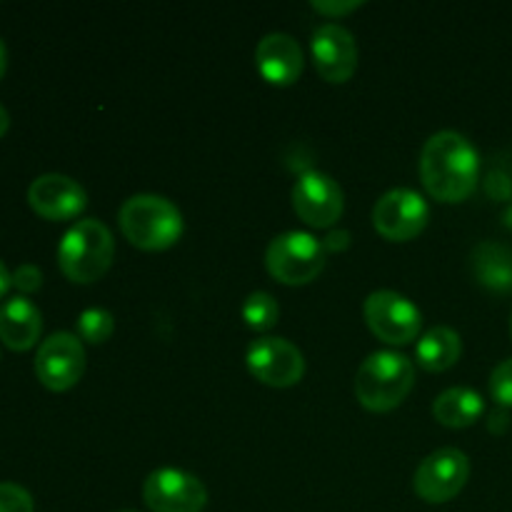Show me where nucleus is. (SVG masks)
Here are the masks:
<instances>
[{"label": "nucleus", "instance_id": "obj_1", "mask_svg": "<svg viewBox=\"0 0 512 512\" xmlns=\"http://www.w3.org/2000/svg\"><path fill=\"white\" fill-rule=\"evenodd\" d=\"M480 155L465 135L440 130L430 135L420 153V178L440 203H463L478 188Z\"/></svg>", "mask_w": 512, "mask_h": 512}, {"label": "nucleus", "instance_id": "obj_2", "mask_svg": "<svg viewBox=\"0 0 512 512\" xmlns=\"http://www.w3.org/2000/svg\"><path fill=\"white\" fill-rule=\"evenodd\" d=\"M120 230L140 250H168L183 235V213L163 195L140 193L125 200L118 213Z\"/></svg>", "mask_w": 512, "mask_h": 512}, {"label": "nucleus", "instance_id": "obj_3", "mask_svg": "<svg viewBox=\"0 0 512 512\" xmlns=\"http://www.w3.org/2000/svg\"><path fill=\"white\" fill-rule=\"evenodd\" d=\"M115 258L113 233L98 218L78 220L58 245V265L70 283L90 285L103 278Z\"/></svg>", "mask_w": 512, "mask_h": 512}, {"label": "nucleus", "instance_id": "obj_4", "mask_svg": "<svg viewBox=\"0 0 512 512\" xmlns=\"http://www.w3.org/2000/svg\"><path fill=\"white\" fill-rule=\"evenodd\" d=\"M415 385V368L403 353L378 350L368 355L355 375V398L365 410L390 413L410 395Z\"/></svg>", "mask_w": 512, "mask_h": 512}, {"label": "nucleus", "instance_id": "obj_5", "mask_svg": "<svg viewBox=\"0 0 512 512\" xmlns=\"http://www.w3.org/2000/svg\"><path fill=\"white\" fill-rule=\"evenodd\" d=\"M325 245L305 230H288L270 240L265 250V268L283 285H305L325 268Z\"/></svg>", "mask_w": 512, "mask_h": 512}, {"label": "nucleus", "instance_id": "obj_6", "mask_svg": "<svg viewBox=\"0 0 512 512\" xmlns=\"http://www.w3.org/2000/svg\"><path fill=\"white\" fill-rule=\"evenodd\" d=\"M365 323L375 338L388 345H408L418 338L423 328V315L418 305L395 290H375L365 300Z\"/></svg>", "mask_w": 512, "mask_h": 512}, {"label": "nucleus", "instance_id": "obj_7", "mask_svg": "<svg viewBox=\"0 0 512 512\" xmlns=\"http://www.w3.org/2000/svg\"><path fill=\"white\" fill-rule=\"evenodd\" d=\"M430 220V205L418 190H388L373 208V225L390 243H408L418 238Z\"/></svg>", "mask_w": 512, "mask_h": 512}, {"label": "nucleus", "instance_id": "obj_8", "mask_svg": "<svg viewBox=\"0 0 512 512\" xmlns=\"http://www.w3.org/2000/svg\"><path fill=\"white\" fill-rule=\"evenodd\" d=\"M143 500L153 512H203L208 490L188 470L158 468L145 478Z\"/></svg>", "mask_w": 512, "mask_h": 512}, {"label": "nucleus", "instance_id": "obj_9", "mask_svg": "<svg viewBox=\"0 0 512 512\" xmlns=\"http://www.w3.org/2000/svg\"><path fill=\"white\" fill-rule=\"evenodd\" d=\"M470 478V460L458 448H440L418 465L413 488L425 503H448Z\"/></svg>", "mask_w": 512, "mask_h": 512}, {"label": "nucleus", "instance_id": "obj_10", "mask_svg": "<svg viewBox=\"0 0 512 512\" xmlns=\"http://www.w3.org/2000/svg\"><path fill=\"white\" fill-rule=\"evenodd\" d=\"M85 373L83 340L73 333H53L35 355V375L53 393H65L80 383Z\"/></svg>", "mask_w": 512, "mask_h": 512}, {"label": "nucleus", "instance_id": "obj_11", "mask_svg": "<svg viewBox=\"0 0 512 512\" xmlns=\"http://www.w3.org/2000/svg\"><path fill=\"white\" fill-rule=\"evenodd\" d=\"M245 363L255 380L270 388H293L305 375V358L285 338H258L250 343Z\"/></svg>", "mask_w": 512, "mask_h": 512}, {"label": "nucleus", "instance_id": "obj_12", "mask_svg": "<svg viewBox=\"0 0 512 512\" xmlns=\"http://www.w3.org/2000/svg\"><path fill=\"white\" fill-rule=\"evenodd\" d=\"M293 208L310 228H330L343 215V188L320 170H305L293 185Z\"/></svg>", "mask_w": 512, "mask_h": 512}, {"label": "nucleus", "instance_id": "obj_13", "mask_svg": "<svg viewBox=\"0 0 512 512\" xmlns=\"http://www.w3.org/2000/svg\"><path fill=\"white\" fill-rule=\"evenodd\" d=\"M315 70L328 83H348L358 68V43L355 35L340 23L320 25L310 40Z\"/></svg>", "mask_w": 512, "mask_h": 512}, {"label": "nucleus", "instance_id": "obj_14", "mask_svg": "<svg viewBox=\"0 0 512 512\" xmlns=\"http://www.w3.org/2000/svg\"><path fill=\"white\" fill-rule=\"evenodd\" d=\"M28 205L45 220H73L88 205V193L78 180L63 173H45L30 183Z\"/></svg>", "mask_w": 512, "mask_h": 512}, {"label": "nucleus", "instance_id": "obj_15", "mask_svg": "<svg viewBox=\"0 0 512 512\" xmlns=\"http://www.w3.org/2000/svg\"><path fill=\"white\" fill-rule=\"evenodd\" d=\"M258 73L270 85H293L303 73V48L288 33H268L255 48Z\"/></svg>", "mask_w": 512, "mask_h": 512}, {"label": "nucleus", "instance_id": "obj_16", "mask_svg": "<svg viewBox=\"0 0 512 512\" xmlns=\"http://www.w3.org/2000/svg\"><path fill=\"white\" fill-rule=\"evenodd\" d=\"M43 333V315L23 295L8 298L0 305V340L15 353L30 350Z\"/></svg>", "mask_w": 512, "mask_h": 512}, {"label": "nucleus", "instance_id": "obj_17", "mask_svg": "<svg viewBox=\"0 0 512 512\" xmlns=\"http://www.w3.org/2000/svg\"><path fill=\"white\" fill-rule=\"evenodd\" d=\"M470 268L475 280L493 293H512V248L495 240L475 245L470 255Z\"/></svg>", "mask_w": 512, "mask_h": 512}, {"label": "nucleus", "instance_id": "obj_18", "mask_svg": "<svg viewBox=\"0 0 512 512\" xmlns=\"http://www.w3.org/2000/svg\"><path fill=\"white\" fill-rule=\"evenodd\" d=\"M485 413V400L473 388H448L433 403V415L445 428H470Z\"/></svg>", "mask_w": 512, "mask_h": 512}, {"label": "nucleus", "instance_id": "obj_19", "mask_svg": "<svg viewBox=\"0 0 512 512\" xmlns=\"http://www.w3.org/2000/svg\"><path fill=\"white\" fill-rule=\"evenodd\" d=\"M460 355H463V340L448 325L430 328L418 340V348H415L418 365L428 370V373H443V370L453 368L460 360Z\"/></svg>", "mask_w": 512, "mask_h": 512}, {"label": "nucleus", "instance_id": "obj_20", "mask_svg": "<svg viewBox=\"0 0 512 512\" xmlns=\"http://www.w3.org/2000/svg\"><path fill=\"white\" fill-rule=\"evenodd\" d=\"M240 313H243V320L248 323V328L258 330V333H265V330H270L275 323H278L280 305L270 293H265V290H255V293H250L248 298H245Z\"/></svg>", "mask_w": 512, "mask_h": 512}, {"label": "nucleus", "instance_id": "obj_21", "mask_svg": "<svg viewBox=\"0 0 512 512\" xmlns=\"http://www.w3.org/2000/svg\"><path fill=\"white\" fill-rule=\"evenodd\" d=\"M115 318L105 308H88L78 315V338L85 343L100 345L113 335Z\"/></svg>", "mask_w": 512, "mask_h": 512}, {"label": "nucleus", "instance_id": "obj_22", "mask_svg": "<svg viewBox=\"0 0 512 512\" xmlns=\"http://www.w3.org/2000/svg\"><path fill=\"white\" fill-rule=\"evenodd\" d=\"M0 512H35L33 495L15 483H0Z\"/></svg>", "mask_w": 512, "mask_h": 512}, {"label": "nucleus", "instance_id": "obj_23", "mask_svg": "<svg viewBox=\"0 0 512 512\" xmlns=\"http://www.w3.org/2000/svg\"><path fill=\"white\" fill-rule=\"evenodd\" d=\"M490 393L503 408H512V358L503 360L490 375Z\"/></svg>", "mask_w": 512, "mask_h": 512}, {"label": "nucleus", "instance_id": "obj_24", "mask_svg": "<svg viewBox=\"0 0 512 512\" xmlns=\"http://www.w3.org/2000/svg\"><path fill=\"white\" fill-rule=\"evenodd\" d=\"M13 285L20 290V293L30 295L35 293V290H40V285H43V273H40L38 265L25 263L13 273Z\"/></svg>", "mask_w": 512, "mask_h": 512}, {"label": "nucleus", "instance_id": "obj_25", "mask_svg": "<svg viewBox=\"0 0 512 512\" xmlns=\"http://www.w3.org/2000/svg\"><path fill=\"white\" fill-rule=\"evenodd\" d=\"M360 0H348V3H335V0H315L313 3V10H318V13L323 15H335V18H340V15H348L353 13V10L360 8Z\"/></svg>", "mask_w": 512, "mask_h": 512}, {"label": "nucleus", "instance_id": "obj_26", "mask_svg": "<svg viewBox=\"0 0 512 512\" xmlns=\"http://www.w3.org/2000/svg\"><path fill=\"white\" fill-rule=\"evenodd\" d=\"M348 243H350L348 230H338V233H330L328 238L323 240L325 250H343V248H348Z\"/></svg>", "mask_w": 512, "mask_h": 512}, {"label": "nucleus", "instance_id": "obj_27", "mask_svg": "<svg viewBox=\"0 0 512 512\" xmlns=\"http://www.w3.org/2000/svg\"><path fill=\"white\" fill-rule=\"evenodd\" d=\"M10 285H13V275L8 273V268H5L3 260H0V300L5 298V293L10 290Z\"/></svg>", "mask_w": 512, "mask_h": 512}, {"label": "nucleus", "instance_id": "obj_28", "mask_svg": "<svg viewBox=\"0 0 512 512\" xmlns=\"http://www.w3.org/2000/svg\"><path fill=\"white\" fill-rule=\"evenodd\" d=\"M8 128H10V113L3 108V105H0V138L8 133Z\"/></svg>", "mask_w": 512, "mask_h": 512}, {"label": "nucleus", "instance_id": "obj_29", "mask_svg": "<svg viewBox=\"0 0 512 512\" xmlns=\"http://www.w3.org/2000/svg\"><path fill=\"white\" fill-rule=\"evenodd\" d=\"M5 70H8V48H5V43L0 40V80H3Z\"/></svg>", "mask_w": 512, "mask_h": 512}, {"label": "nucleus", "instance_id": "obj_30", "mask_svg": "<svg viewBox=\"0 0 512 512\" xmlns=\"http://www.w3.org/2000/svg\"><path fill=\"white\" fill-rule=\"evenodd\" d=\"M510 333H512V320H510Z\"/></svg>", "mask_w": 512, "mask_h": 512}, {"label": "nucleus", "instance_id": "obj_31", "mask_svg": "<svg viewBox=\"0 0 512 512\" xmlns=\"http://www.w3.org/2000/svg\"><path fill=\"white\" fill-rule=\"evenodd\" d=\"M123 512H133V510H123Z\"/></svg>", "mask_w": 512, "mask_h": 512}]
</instances>
